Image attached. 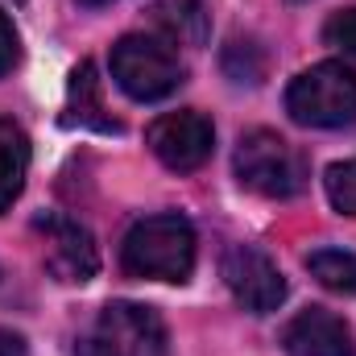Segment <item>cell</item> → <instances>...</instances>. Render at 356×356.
Listing matches in <instances>:
<instances>
[{"label": "cell", "instance_id": "obj_4", "mask_svg": "<svg viewBox=\"0 0 356 356\" xmlns=\"http://www.w3.org/2000/svg\"><path fill=\"white\" fill-rule=\"evenodd\" d=\"M286 112L307 129H344L356 120V71L344 63H315L286 88Z\"/></svg>", "mask_w": 356, "mask_h": 356}, {"label": "cell", "instance_id": "obj_11", "mask_svg": "<svg viewBox=\"0 0 356 356\" xmlns=\"http://www.w3.org/2000/svg\"><path fill=\"white\" fill-rule=\"evenodd\" d=\"M67 124H79V129H99V133H120V120L108 112L104 104V91H99V75H95V63H79L75 75H71V88H67V108H63Z\"/></svg>", "mask_w": 356, "mask_h": 356}, {"label": "cell", "instance_id": "obj_6", "mask_svg": "<svg viewBox=\"0 0 356 356\" xmlns=\"http://www.w3.org/2000/svg\"><path fill=\"white\" fill-rule=\"evenodd\" d=\"M33 228L42 232V261L46 273L63 286H83L99 269V249L91 241V232L71 220V216H38Z\"/></svg>", "mask_w": 356, "mask_h": 356}, {"label": "cell", "instance_id": "obj_15", "mask_svg": "<svg viewBox=\"0 0 356 356\" xmlns=\"http://www.w3.org/2000/svg\"><path fill=\"white\" fill-rule=\"evenodd\" d=\"M323 186H327V199H332V207L340 216H356V158L327 166Z\"/></svg>", "mask_w": 356, "mask_h": 356}, {"label": "cell", "instance_id": "obj_8", "mask_svg": "<svg viewBox=\"0 0 356 356\" xmlns=\"http://www.w3.org/2000/svg\"><path fill=\"white\" fill-rule=\"evenodd\" d=\"M145 141H149L154 158L166 170L191 175V170H199L211 158V149H216V124L203 112H191V108L186 112H166V116H158L149 124Z\"/></svg>", "mask_w": 356, "mask_h": 356}, {"label": "cell", "instance_id": "obj_9", "mask_svg": "<svg viewBox=\"0 0 356 356\" xmlns=\"http://www.w3.org/2000/svg\"><path fill=\"white\" fill-rule=\"evenodd\" d=\"M282 348L286 356H356L353 327L327 307L298 311L282 332Z\"/></svg>", "mask_w": 356, "mask_h": 356}, {"label": "cell", "instance_id": "obj_3", "mask_svg": "<svg viewBox=\"0 0 356 356\" xmlns=\"http://www.w3.org/2000/svg\"><path fill=\"white\" fill-rule=\"evenodd\" d=\"M112 79L137 104H154L166 99L182 88L186 67L178 58V50L158 38V33H124L112 46Z\"/></svg>", "mask_w": 356, "mask_h": 356}, {"label": "cell", "instance_id": "obj_2", "mask_svg": "<svg viewBox=\"0 0 356 356\" xmlns=\"http://www.w3.org/2000/svg\"><path fill=\"white\" fill-rule=\"evenodd\" d=\"M75 356H170V336L154 307L116 298L83 327Z\"/></svg>", "mask_w": 356, "mask_h": 356}, {"label": "cell", "instance_id": "obj_14", "mask_svg": "<svg viewBox=\"0 0 356 356\" xmlns=\"http://www.w3.org/2000/svg\"><path fill=\"white\" fill-rule=\"evenodd\" d=\"M224 71H228V79H236V83H261V75H266V54L257 50V42L232 38L228 50H224Z\"/></svg>", "mask_w": 356, "mask_h": 356}, {"label": "cell", "instance_id": "obj_10", "mask_svg": "<svg viewBox=\"0 0 356 356\" xmlns=\"http://www.w3.org/2000/svg\"><path fill=\"white\" fill-rule=\"evenodd\" d=\"M145 21L170 46H186V50L207 46V8L199 0H158L149 4Z\"/></svg>", "mask_w": 356, "mask_h": 356}, {"label": "cell", "instance_id": "obj_5", "mask_svg": "<svg viewBox=\"0 0 356 356\" xmlns=\"http://www.w3.org/2000/svg\"><path fill=\"white\" fill-rule=\"evenodd\" d=\"M232 166H236L241 186H249L253 195H266V199H294L307 186V158L273 129L245 133Z\"/></svg>", "mask_w": 356, "mask_h": 356}, {"label": "cell", "instance_id": "obj_17", "mask_svg": "<svg viewBox=\"0 0 356 356\" xmlns=\"http://www.w3.org/2000/svg\"><path fill=\"white\" fill-rule=\"evenodd\" d=\"M17 29H13V21L0 13V75H8L13 67H17Z\"/></svg>", "mask_w": 356, "mask_h": 356}, {"label": "cell", "instance_id": "obj_18", "mask_svg": "<svg viewBox=\"0 0 356 356\" xmlns=\"http://www.w3.org/2000/svg\"><path fill=\"white\" fill-rule=\"evenodd\" d=\"M0 356H29V344H25L17 332L0 327Z\"/></svg>", "mask_w": 356, "mask_h": 356}, {"label": "cell", "instance_id": "obj_13", "mask_svg": "<svg viewBox=\"0 0 356 356\" xmlns=\"http://www.w3.org/2000/svg\"><path fill=\"white\" fill-rule=\"evenodd\" d=\"M311 277L332 294H356V257L344 249H315L307 257Z\"/></svg>", "mask_w": 356, "mask_h": 356}, {"label": "cell", "instance_id": "obj_12", "mask_svg": "<svg viewBox=\"0 0 356 356\" xmlns=\"http://www.w3.org/2000/svg\"><path fill=\"white\" fill-rule=\"evenodd\" d=\"M29 175V137L21 124L0 116V216L21 199Z\"/></svg>", "mask_w": 356, "mask_h": 356}, {"label": "cell", "instance_id": "obj_7", "mask_svg": "<svg viewBox=\"0 0 356 356\" xmlns=\"http://www.w3.org/2000/svg\"><path fill=\"white\" fill-rule=\"evenodd\" d=\"M224 286L249 315H273L286 302V277L273 266V257L261 253L257 245H232L224 253Z\"/></svg>", "mask_w": 356, "mask_h": 356}, {"label": "cell", "instance_id": "obj_16", "mask_svg": "<svg viewBox=\"0 0 356 356\" xmlns=\"http://www.w3.org/2000/svg\"><path fill=\"white\" fill-rule=\"evenodd\" d=\"M323 42H327L332 50H340V54L356 58V8H340V13L327 17V25H323Z\"/></svg>", "mask_w": 356, "mask_h": 356}, {"label": "cell", "instance_id": "obj_1", "mask_svg": "<svg viewBox=\"0 0 356 356\" xmlns=\"http://www.w3.org/2000/svg\"><path fill=\"white\" fill-rule=\"evenodd\" d=\"M120 266L129 277L186 282L195 273V228H191V220L178 211L137 220L120 241Z\"/></svg>", "mask_w": 356, "mask_h": 356}, {"label": "cell", "instance_id": "obj_19", "mask_svg": "<svg viewBox=\"0 0 356 356\" xmlns=\"http://www.w3.org/2000/svg\"><path fill=\"white\" fill-rule=\"evenodd\" d=\"M83 8H104V4H112V0H79Z\"/></svg>", "mask_w": 356, "mask_h": 356}]
</instances>
